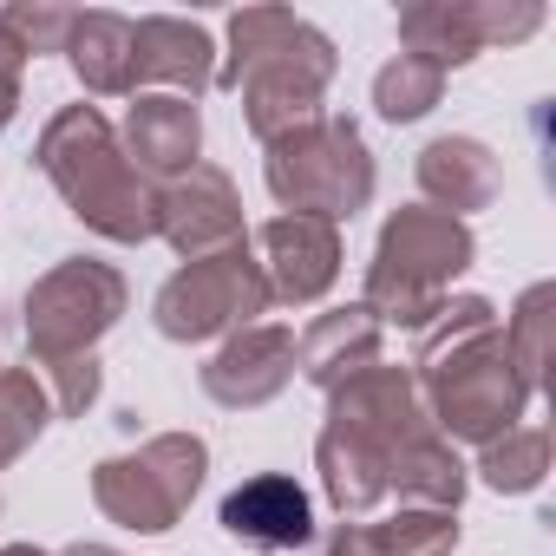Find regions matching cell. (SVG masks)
Wrapping results in <instances>:
<instances>
[{"mask_svg":"<svg viewBox=\"0 0 556 556\" xmlns=\"http://www.w3.org/2000/svg\"><path fill=\"white\" fill-rule=\"evenodd\" d=\"M295 367L315 380V387H348L354 374H367V367H380V321L367 315V308H334V315H321L302 341H295Z\"/></svg>","mask_w":556,"mask_h":556,"instance_id":"cell-16","label":"cell"},{"mask_svg":"<svg viewBox=\"0 0 556 556\" xmlns=\"http://www.w3.org/2000/svg\"><path fill=\"white\" fill-rule=\"evenodd\" d=\"M125 315V275L105 262H60L53 275L27 289V341L34 361H60V354H92V341Z\"/></svg>","mask_w":556,"mask_h":556,"instance_id":"cell-9","label":"cell"},{"mask_svg":"<svg viewBox=\"0 0 556 556\" xmlns=\"http://www.w3.org/2000/svg\"><path fill=\"white\" fill-rule=\"evenodd\" d=\"M73 21L79 14H66V8H27V0H14V8L0 14V34H8L21 53H66Z\"/></svg>","mask_w":556,"mask_h":556,"instance_id":"cell-26","label":"cell"},{"mask_svg":"<svg viewBox=\"0 0 556 556\" xmlns=\"http://www.w3.org/2000/svg\"><path fill=\"white\" fill-rule=\"evenodd\" d=\"M157 236H170V249L190 255V262L242 242L236 184L216 164H190V177H177L170 190H157Z\"/></svg>","mask_w":556,"mask_h":556,"instance_id":"cell-12","label":"cell"},{"mask_svg":"<svg viewBox=\"0 0 556 556\" xmlns=\"http://www.w3.org/2000/svg\"><path fill=\"white\" fill-rule=\"evenodd\" d=\"M426 406L413 393V380L400 367H367L354 374L348 387H334V406H328V432L315 445V465H321V484H328V504L341 517H367L380 497H387V471L393 458L426 439Z\"/></svg>","mask_w":556,"mask_h":556,"instance_id":"cell-3","label":"cell"},{"mask_svg":"<svg viewBox=\"0 0 556 556\" xmlns=\"http://www.w3.org/2000/svg\"><path fill=\"white\" fill-rule=\"evenodd\" d=\"M268 197L295 216H321V223L367 210L374 157H367L361 131L348 118H315V125H295L289 138H275L268 144Z\"/></svg>","mask_w":556,"mask_h":556,"instance_id":"cell-6","label":"cell"},{"mask_svg":"<svg viewBox=\"0 0 556 556\" xmlns=\"http://www.w3.org/2000/svg\"><path fill=\"white\" fill-rule=\"evenodd\" d=\"M21 66H27V53L0 34V131L14 125V112H21Z\"/></svg>","mask_w":556,"mask_h":556,"instance_id":"cell-27","label":"cell"},{"mask_svg":"<svg viewBox=\"0 0 556 556\" xmlns=\"http://www.w3.org/2000/svg\"><path fill=\"white\" fill-rule=\"evenodd\" d=\"M419 190L439 203V216L484 210L497 197V157L478 138H439L419 151Z\"/></svg>","mask_w":556,"mask_h":556,"instance_id":"cell-17","label":"cell"},{"mask_svg":"<svg viewBox=\"0 0 556 556\" xmlns=\"http://www.w3.org/2000/svg\"><path fill=\"white\" fill-rule=\"evenodd\" d=\"M27 367H34V380L47 387L53 413H66V419H79V413L99 400V361H92V354H60V361H27Z\"/></svg>","mask_w":556,"mask_h":556,"instance_id":"cell-25","label":"cell"},{"mask_svg":"<svg viewBox=\"0 0 556 556\" xmlns=\"http://www.w3.org/2000/svg\"><path fill=\"white\" fill-rule=\"evenodd\" d=\"M328 556H348V549H328Z\"/></svg>","mask_w":556,"mask_h":556,"instance_id":"cell-30","label":"cell"},{"mask_svg":"<svg viewBox=\"0 0 556 556\" xmlns=\"http://www.w3.org/2000/svg\"><path fill=\"white\" fill-rule=\"evenodd\" d=\"M295 380V334L289 328H242L210 367H203V393L216 406H262Z\"/></svg>","mask_w":556,"mask_h":556,"instance_id":"cell-13","label":"cell"},{"mask_svg":"<svg viewBox=\"0 0 556 556\" xmlns=\"http://www.w3.org/2000/svg\"><path fill=\"white\" fill-rule=\"evenodd\" d=\"M458 268H471V229L458 216H439V210H400L380 229V249H374V268H367V302L361 308L374 321L426 328L445 308V289H452Z\"/></svg>","mask_w":556,"mask_h":556,"instance_id":"cell-5","label":"cell"},{"mask_svg":"<svg viewBox=\"0 0 556 556\" xmlns=\"http://www.w3.org/2000/svg\"><path fill=\"white\" fill-rule=\"evenodd\" d=\"M203 465H210L203 439H190V432H157V439H144L138 452L105 458V465L92 471V497H99V510H105L112 523H125V530H170V523L190 510V497H197V484H203Z\"/></svg>","mask_w":556,"mask_h":556,"instance_id":"cell-7","label":"cell"},{"mask_svg":"<svg viewBox=\"0 0 556 556\" xmlns=\"http://www.w3.org/2000/svg\"><path fill=\"white\" fill-rule=\"evenodd\" d=\"M341 275V229L321 223V216H275L262 229V282H268V302H289V308H308L334 289Z\"/></svg>","mask_w":556,"mask_h":556,"instance_id":"cell-11","label":"cell"},{"mask_svg":"<svg viewBox=\"0 0 556 556\" xmlns=\"http://www.w3.org/2000/svg\"><path fill=\"white\" fill-rule=\"evenodd\" d=\"M268 308V282H262V262L249 255V236L184 262L170 282L157 289V334L164 341H210L223 328H249Z\"/></svg>","mask_w":556,"mask_h":556,"instance_id":"cell-8","label":"cell"},{"mask_svg":"<svg viewBox=\"0 0 556 556\" xmlns=\"http://www.w3.org/2000/svg\"><path fill=\"white\" fill-rule=\"evenodd\" d=\"M387 491H400V497L419 504V510H458V497H465V465H458V452H452L439 432H426V439H413V445L393 458Z\"/></svg>","mask_w":556,"mask_h":556,"instance_id":"cell-21","label":"cell"},{"mask_svg":"<svg viewBox=\"0 0 556 556\" xmlns=\"http://www.w3.org/2000/svg\"><path fill=\"white\" fill-rule=\"evenodd\" d=\"M47 419H53V400L34 380V367H8V374H0V465H14L40 439Z\"/></svg>","mask_w":556,"mask_h":556,"instance_id":"cell-22","label":"cell"},{"mask_svg":"<svg viewBox=\"0 0 556 556\" xmlns=\"http://www.w3.org/2000/svg\"><path fill=\"white\" fill-rule=\"evenodd\" d=\"M0 556H47V549H34V543H14V549H0Z\"/></svg>","mask_w":556,"mask_h":556,"instance_id":"cell-29","label":"cell"},{"mask_svg":"<svg viewBox=\"0 0 556 556\" xmlns=\"http://www.w3.org/2000/svg\"><path fill=\"white\" fill-rule=\"evenodd\" d=\"M478 471H484V484H497V491H530V484H543V471H549V432H543V426H510V432H497V439L484 445Z\"/></svg>","mask_w":556,"mask_h":556,"instance_id":"cell-23","label":"cell"},{"mask_svg":"<svg viewBox=\"0 0 556 556\" xmlns=\"http://www.w3.org/2000/svg\"><path fill=\"white\" fill-rule=\"evenodd\" d=\"M458 543V523L452 510H400L387 523H341L334 530V549L348 556H445Z\"/></svg>","mask_w":556,"mask_h":556,"instance_id":"cell-20","label":"cell"},{"mask_svg":"<svg viewBox=\"0 0 556 556\" xmlns=\"http://www.w3.org/2000/svg\"><path fill=\"white\" fill-rule=\"evenodd\" d=\"M66 53H73V73L86 79V92H105V99L138 92V21H125V14H79Z\"/></svg>","mask_w":556,"mask_h":556,"instance_id":"cell-18","label":"cell"},{"mask_svg":"<svg viewBox=\"0 0 556 556\" xmlns=\"http://www.w3.org/2000/svg\"><path fill=\"white\" fill-rule=\"evenodd\" d=\"M223 530L236 543H255V549H295L315 536V510H308V491L295 478H249L223 497Z\"/></svg>","mask_w":556,"mask_h":556,"instance_id":"cell-14","label":"cell"},{"mask_svg":"<svg viewBox=\"0 0 556 556\" xmlns=\"http://www.w3.org/2000/svg\"><path fill=\"white\" fill-rule=\"evenodd\" d=\"M197 144H203V118L190 99L177 92H151L131 105L125 118V157L144 170V177H184L197 164Z\"/></svg>","mask_w":556,"mask_h":556,"instance_id":"cell-15","label":"cell"},{"mask_svg":"<svg viewBox=\"0 0 556 556\" xmlns=\"http://www.w3.org/2000/svg\"><path fill=\"white\" fill-rule=\"evenodd\" d=\"M242 92V118L262 144L321 118V92L334 79V47L289 8H242L229 21V66L216 73Z\"/></svg>","mask_w":556,"mask_h":556,"instance_id":"cell-2","label":"cell"},{"mask_svg":"<svg viewBox=\"0 0 556 556\" xmlns=\"http://www.w3.org/2000/svg\"><path fill=\"white\" fill-rule=\"evenodd\" d=\"M53 190L73 203V216L112 242H144L157 236V190L151 177L125 157L118 131L92 112V105H66L47 131H40V157H34Z\"/></svg>","mask_w":556,"mask_h":556,"instance_id":"cell-4","label":"cell"},{"mask_svg":"<svg viewBox=\"0 0 556 556\" xmlns=\"http://www.w3.org/2000/svg\"><path fill=\"white\" fill-rule=\"evenodd\" d=\"M151 79L177 86V99H184V92H203V86L216 79V66H210V34H203L197 21H170V14L138 21V86H151Z\"/></svg>","mask_w":556,"mask_h":556,"instance_id":"cell-19","label":"cell"},{"mask_svg":"<svg viewBox=\"0 0 556 556\" xmlns=\"http://www.w3.org/2000/svg\"><path fill=\"white\" fill-rule=\"evenodd\" d=\"M60 556H118V549H105V543H73V549H60Z\"/></svg>","mask_w":556,"mask_h":556,"instance_id":"cell-28","label":"cell"},{"mask_svg":"<svg viewBox=\"0 0 556 556\" xmlns=\"http://www.w3.org/2000/svg\"><path fill=\"white\" fill-rule=\"evenodd\" d=\"M543 8H465V0H426V8L400 14V40L413 60L426 66H465L471 53H484L491 40H523L536 34Z\"/></svg>","mask_w":556,"mask_h":556,"instance_id":"cell-10","label":"cell"},{"mask_svg":"<svg viewBox=\"0 0 556 556\" xmlns=\"http://www.w3.org/2000/svg\"><path fill=\"white\" fill-rule=\"evenodd\" d=\"M419 374L432 393V419L452 439H478V445L510 432L523 400H530V380L517 374V361L497 334V315L478 295L445 302L419 328Z\"/></svg>","mask_w":556,"mask_h":556,"instance_id":"cell-1","label":"cell"},{"mask_svg":"<svg viewBox=\"0 0 556 556\" xmlns=\"http://www.w3.org/2000/svg\"><path fill=\"white\" fill-rule=\"evenodd\" d=\"M439 92H445V73L426 66V60H413V53H400V60L380 66V79H374V105H380V118H393V125L426 118V112L439 105Z\"/></svg>","mask_w":556,"mask_h":556,"instance_id":"cell-24","label":"cell"}]
</instances>
